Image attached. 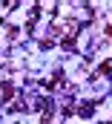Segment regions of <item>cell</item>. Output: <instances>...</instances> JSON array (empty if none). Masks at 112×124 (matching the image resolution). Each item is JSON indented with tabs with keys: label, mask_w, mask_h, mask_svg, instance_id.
<instances>
[{
	"label": "cell",
	"mask_w": 112,
	"mask_h": 124,
	"mask_svg": "<svg viewBox=\"0 0 112 124\" xmlns=\"http://www.w3.org/2000/svg\"><path fill=\"white\" fill-rule=\"evenodd\" d=\"M12 95H14V87H12V84H3V87H0V98H3V101H9Z\"/></svg>",
	"instance_id": "cell-1"
},
{
	"label": "cell",
	"mask_w": 112,
	"mask_h": 124,
	"mask_svg": "<svg viewBox=\"0 0 112 124\" xmlns=\"http://www.w3.org/2000/svg\"><path fill=\"white\" fill-rule=\"evenodd\" d=\"M109 72H112V61H104L98 66V75H109Z\"/></svg>",
	"instance_id": "cell-2"
}]
</instances>
